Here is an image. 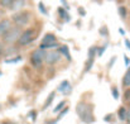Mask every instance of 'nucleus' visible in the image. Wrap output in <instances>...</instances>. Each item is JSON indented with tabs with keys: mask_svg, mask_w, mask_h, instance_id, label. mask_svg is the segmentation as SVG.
I'll list each match as a JSON object with an SVG mask.
<instances>
[{
	"mask_svg": "<svg viewBox=\"0 0 130 124\" xmlns=\"http://www.w3.org/2000/svg\"><path fill=\"white\" fill-rule=\"evenodd\" d=\"M110 118H111V115H106V117H105V120L107 122V120H110Z\"/></svg>",
	"mask_w": 130,
	"mask_h": 124,
	"instance_id": "35",
	"label": "nucleus"
},
{
	"mask_svg": "<svg viewBox=\"0 0 130 124\" xmlns=\"http://www.w3.org/2000/svg\"><path fill=\"white\" fill-rule=\"evenodd\" d=\"M54 96H56V92H51V95L48 96V100L45 101V104L43 105V109H47V106H49V105H51V103L53 101Z\"/></svg>",
	"mask_w": 130,
	"mask_h": 124,
	"instance_id": "13",
	"label": "nucleus"
},
{
	"mask_svg": "<svg viewBox=\"0 0 130 124\" xmlns=\"http://www.w3.org/2000/svg\"><path fill=\"white\" fill-rule=\"evenodd\" d=\"M42 61H43V58H41V57H37V56H34V54L30 56V62H32V65H33L34 67H41Z\"/></svg>",
	"mask_w": 130,
	"mask_h": 124,
	"instance_id": "9",
	"label": "nucleus"
},
{
	"mask_svg": "<svg viewBox=\"0 0 130 124\" xmlns=\"http://www.w3.org/2000/svg\"><path fill=\"white\" fill-rule=\"evenodd\" d=\"M114 61H115V57H112V58H111V62H110V65H109V67H111V65L114 63Z\"/></svg>",
	"mask_w": 130,
	"mask_h": 124,
	"instance_id": "34",
	"label": "nucleus"
},
{
	"mask_svg": "<svg viewBox=\"0 0 130 124\" xmlns=\"http://www.w3.org/2000/svg\"><path fill=\"white\" fill-rule=\"evenodd\" d=\"M129 105H130V99H129Z\"/></svg>",
	"mask_w": 130,
	"mask_h": 124,
	"instance_id": "41",
	"label": "nucleus"
},
{
	"mask_svg": "<svg viewBox=\"0 0 130 124\" xmlns=\"http://www.w3.org/2000/svg\"><path fill=\"white\" fill-rule=\"evenodd\" d=\"M92 63H93V58H88V62L86 63V67H85V72H87V71H90V70H91Z\"/></svg>",
	"mask_w": 130,
	"mask_h": 124,
	"instance_id": "19",
	"label": "nucleus"
},
{
	"mask_svg": "<svg viewBox=\"0 0 130 124\" xmlns=\"http://www.w3.org/2000/svg\"><path fill=\"white\" fill-rule=\"evenodd\" d=\"M59 53H63V54L67 57V60L71 61V56H70V51H68V47H67V46H62V47L59 48Z\"/></svg>",
	"mask_w": 130,
	"mask_h": 124,
	"instance_id": "12",
	"label": "nucleus"
},
{
	"mask_svg": "<svg viewBox=\"0 0 130 124\" xmlns=\"http://www.w3.org/2000/svg\"><path fill=\"white\" fill-rule=\"evenodd\" d=\"M13 1L14 0H0V5L3 8H10V5H11Z\"/></svg>",
	"mask_w": 130,
	"mask_h": 124,
	"instance_id": "17",
	"label": "nucleus"
},
{
	"mask_svg": "<svg viewBox=\"0 0 130 124\" xmlns=\"http://www.w3.org/2000/svg\"><path fill=\"white\" fill-rule=\"evenodd\" d=\"M96 52H97V48L96 47H91L90 51H88V58H93V56H95Z\"/></svg>",
	"mask_w": 130,
	"mask_h": 124,
	"instance_id": "18",
	"label": "nucleus"
},
{
	"mask_svg": "<svg viewBox=\"0 0 130 124\" xmlns=\"http://www.w3.org/2000/svg\"><path fill=\"white\" fill-rule=\"evenodd\" d=\"M53 42H56V37H54V34H52V33H48V34H45L43 38V42L44 44H48V43H53Z\"/></svg>",
	"mask_w": 130,
	"mask_h": 124,
	"instance_id": "11",
	"label": "nucleus"
},
{
	"mask_svg": "<svg viewBox=\"0 0 130 124\" xmlns=\"http://www.w3.org/2000/svg\"><path fill=\"white\" fill-rule=\"evenodd\" d=\"M39 9H41V11H42L43 14H47V10H45V8H44L43 3H39Z\"/></svg>",
	"mask_w": 130,
	"mask_h": 124,
	"instance_id": "26",
	"label": "nucleus"
},
{
	"mask_svg": "<svg viewBox=\"0 0 130 124\" xmlns=\"http://www.w3.org/2000/svg\"><path fill=\"white\" fill-rule=\"evenodd\" d=\"M80 14H81V15H85V11H84V9H80Z\"/></svg>",
	"mask_w": 130,
	"mask_h": 124,
	"instance_id": "37",
	"label": "nucleus"
},
{
	"mask_svg": "<svg viewBox=\"0 0 130 124\" xmlns=\"http://www.w3.org/2000/svg\"><path fill=\"white\" fill-rule=\"evenodd\" d=\"M125 46H126V47L130 49V41H129V39H125Z\"/></svg>",
	"mask_w": 130,
	"mask_h": 124,
	"instance_id": "32",
	"label": "nucleus"
},
{
	"mask_svg": "<svg viewBox=\"0 0 130 124\" xmlns=\"http://www.w3.org/2000/svg\"><path fill=\"white\" fill-rule=\"evenodd\" d=\"M30 115H32L33 120H36V112H30Z\"/></svg>",
	"mask_w": 130,
	"mask_h": 124,
	"instance_id": "33",
	"label": "nucleus"
},
{
	"mask_svg": "<svg viewBox=\"0 0 130 124\" xmlns=\"http://www.w3.org/2000/svg\"><path fill=\"white\" fill-rule=\"evenodd\" d=\"M126 119L130 122V109L129 110H126Z\"/></svg>",
	"mask_w": 130,
	"mask_h": 124,
	"instance_id": "31",
	"label": "nucleus"
},
{
	"mask_svg": "<svg viewBox=\"0 0 130 124\" xmlns=\"http://www.w3.org/2000/svg\"><path fill=\"white\" fill-rule=\"evenodd\" d=\"M58 120H59V119H56V120H53V122H51V123H48V124H56Z\"/></svg>",
	"mask_w": 130,
	"mask_h": 124,
	"instance_id": "38",
	"label": "nucleus"
},
{
	"mask_svg": "<svg viewBox=\"0 0 130 124\" xmlns=\"http://www.w3.org/2000/svg\"><path fill=\"white\" fill-rule=\"evenodd\" d=\"M61 1H62V4L64 5V9H66V10H68V9H70V6H68L67 1H66V0H61Z\"/></svg>",
	"mask_w": 130,
	"mask_h": 124,
	"instance_id": "29",
	"label": "nucleus"
},
{
	"mask_svg": "<svg viewBox=\"0 0 130 124\" xmlns=\"http://www.w3.org/2000/svg\"><path fill=\"white\" fill-rule=\"evenodd\" d=\"M1 56H3V47H1V44H0V58H1Z\"/></svg>",
	"mask_w": 130,
	"mask_h": 124,
	"instance_id": "36",
	"label": "nucleus"
},
{
	"mask_svg": "<svg viewBox=\"0 0 130 124\" xmlns=\"http://www.w3.org/2000/svg\"><path fill=\"white\" fill-rule=\"evenodd\" d=\"M119 118L121 120H126V109L124 106H121L120 110H119Z\"/></svg>",
	"mask_w": 130,
	"mask_h": 124,
	"instance_id": "15",
	"label": "nucleus"
},
{
	"mask_svg": "<svg viewBox=\"0 0 130 124\" xmlns=\"http://www.w3.org/2000/svg\"><path fill=\"white\" fill-rule=\"evenodd\" d=\"M58 91H59V92H63L64 95L70 94V92H71V85H70V82H68L67 80L62 81V84L58 86Z\"/></svg>",
	"mask_w": 130,
	"mask_h": 124,
	"instance_id": "7",
	"label": "nucleus"
},
{
	"mask_svg": "<svg viewBox=\"0 0 130 124\" xmlns=\"http://www.w3.org/2000/svg\"><path fill=\"white\" fill-rule=\"evenodd\" d=\"M105 49H106V44H105L104 47H101V48L99 49V52H97V56H101V54L104 53V51H105Z\"/></svg>",
	"mask_w": 130,
	"mask_h": 124,
	"instance_id": "27",
	"label": "nucleus"
},
{
	"mask_svg": "<svg viewBox=\"0 0 130 124\" xmlns=\"http://www.w3.org/2000/svg\"><path fill=\"white\" fill-rule=\"evenodd\" d=\"M66 113H68V108H64V110L59 113V118H62V117H63V115H64Z\"/></svg>",
	"mask_w": 130,
	"mask_h": 124,
	"instance_id": "28",
	"label": "nucleus"
},
{
	"mask_svg": "<svg viewBox=\"0 0 130 124\" xmlns=\"http://www.w3.org/2000/svg\"><path fill=\"white\" fill-rule=\"evenodd\" d=\"M123 84H124V86H125V87L130 86V68H129V71H128V72L125 74V76H124Z\"/></svg>",
	"mask_w": 130,
	"mask_h": 124,
	"instance_id": "14",
	"label": "nucleus"
},
{
	"mask_svg": "<svg viewBox=\"0 0 130 124\" xmlns=\"http://www.w3.org/2000/svg\"><path fill=\"white\" fill-rule=\"evenodd\" d=\"M34 39H36V31L34 29H28V31H25V32H23L20 34V37L18 38V43L20 46H27Z\"/></svg>",
	"mask_w": 130,
	"mask_h": 124,
	"instance_id": "3",
	"label": "nucleus"
},
{
	"mask_svg": "<svg viewBox=\"0 0 130 124\" xmlns=\"http://www.w3.org/2000/svg\"><path fill=\"white\" fill-rule=\"evenodd\" d=\"M25 4V0H14L13 3H11V5H10V8L9 9H13V10H18V9H20V8H23V5Z\"/></svg>",
	"mask_w": 130,
	"mask_h": 124,
	"instance_id": "8",
	"label": "nucleus"
},
{
	"mask_svg": "<svg viewBox=\"0 0 130 124\" xmlns=\"http://www.w3.org/2000/svg\"><path fill=\"white\" fill-rule=\"evenodd\" d=\"M20 34H22V29H20L19 25H17V27H10L9 31L3 36V41H4V43L11 44V43L18 41V38L20 37Z\"/></svg>",
	"mask_w": 130,
	"mask_h": 124,
	"instance_id": "2",
	"label": "nucleus"
},
{
	"mask_svg": "<svg viewBox=\"0 0 130 124\" xmlns=\"http://www.w3.org/2000/svg\"><path fill=\"white\" fill-rule=\"evenodd\" d=\"M43 60L45 61L47 65H54V63H57V62L61 60V53H59V51H49V52H45Z\"/></svg>",
	"mask_w": 130,
	"mask_h": 124,
	"instance_id": "5",
	"label": "nucleus"
},
{
	"mask_svg": "<svg viewBox=\"0 0 130 124\" xmlns=\"http://www.w3.org/2000/svg\"><path fill=\"white\" fill-rule=\"evenodd\" d=\"M100 33H101L102 36H107V34H109V32H107V28H106V27H102V28L100 29Z\"/></svg>",
	"mask_w": 130,
	"mask_h": 124,
	"instance_id": "24",
	"label": "nucleus"
},
{
	"mask_svg": "<svg viewBox=\"0 0 130 124\" xmlns=\"http://www.w3.org/2000/svg\"><path fill=\"white\" fill-rule=\"evenodd\" d=\"M124 58H125V65H126V66H128V65H130V58H129V57L124 56Z\"/></svg>",
	"mask_w": 130,
	"mask_h": 124,
	"instance_id": "30",
	"label": "nucleus"
},
{
	"mask_svg": "<svg viewBox=\"0 0 130 124\" xmlns=\"http://www.w3.org/2000/svg\"><path fill=\"white\" fill-rule=\"evenodd\" d=\"M32 54H34V56H37V57H41V58H44V54H45V52H44V49H36Z\"/></svg>",
	"mask_w": 130,
	"mask_h": 124,
	"instance_id": "16",
	"label": "nucleus"
},
{
	"mask_svg": "<svg viewBox=\"0 0 130 124\" xmlns=\"http://www.w3.org/2000/svg\"><path fill=\"white\" fill-rule=\"evenodd\" d=\"M0 76H1V71H0Z\"/></svg>",
	"mask_w": 130,
	"mask_h": 124,
	"instance_id": "40",
	"label": "nucleus"
},
{
	"mask_svg": "<svg viewBox=\"0 0 130 124\" xmlns=\"http://www.w3.org/2000/svg\"><path fill=\"white\" fill-rule=\"evenodd\" d=\"M111 92H112V96H114V99H119V91H118V87H111Z\"/></svg>",
	"mask_w": 130,
	"mask_h": 124,
	"instance_id": "20",
	"label": "nucleus"
},
{
	"mask_svg": "<svg viewBox=\"0 0 130 124\" xmlns=\"http://www.w3.org/2000/svg\"><path fill=\"white\" fill-rule=\"evenodd\" d=\"M11 19H13V22H14L17 25L22 27V25H25V24L29 22V14H28L27 11H18V13H15V14L11 17Z\"/></svg>",
	"mask_w": 130,
	"mask_h": 124,
	"instance_id": "4",
	"label": "nucleus"
},
{
	"mask_svg": "<svg viewBox=\"0 0 130 124\" xmlns=\"http://www.w3.org/2000/svg\"><path fill=\"white\" fill-rule=\"evenodd\" d=\"M3 124H9V123H3Z\"/></svg>",
	"mask_w": 130,
	"mask_h": 124,
	"instance_id": "39",
	"label": "nucleus"
},
{
	"mask_svg": "<svg viewBox=\"0 0 130 124\" xmlns=\"http://www.w3.org/2000/svg\"><path fill=\"white\" fill-rule=\"evenodd\" d=\"M64 104H66L64 101H61V103H59V104L56 106V109H53V113H58V112H59V110H61V109L64 106Z\"/></svg>",
	"mask_w": 130,
	"mask_h": 124,
	"instance_id": "21",
	"label": "nucleus"
},
{
	"mask_svg": "<svg viewBox=\"0 0 130 124\" xmlns=\"http://www.w3.org/2000/svg\"><path fill=\"white\" fill-rule=\"evenodd\" d=\"M124 99H125L126 101L130 99V89H128V90L125 91V94H124Z\"/></svg>",
	"mask_w": 130,
	"mask_h": 124,
	"instance_id": "25",
	"label": "nucleus"
},
{
	"mask_svg": "<svg viewBox=\"0 0 130 124\" xmlns=\"http://www.w3.org/2000/svg\"><path fill=\"white\" fill-rule=\"evenodd\" d=\"M76 112L78 117L85 122V123H92L93 122V115H92V109L88 106L86 103H78L76 106Z\"/></svg>",
	"mask_w": 130,
	"mask_h": 124,
	"instance_id": "1",
	"label": "nucleus"
},
{
	"mask_svg": "<svg viewBox=\"0 0 130 124\" xmlns=\"http://www.w3.org/2000/svg\"><path fill=\"white\" fill-rule=\"evenodd\" d=\"M10 27H11V22H10L9 19H3V20H0V37H3V36L9 31Z\"/></svg>",
	"mask_w": 130,
	"mask_h": 124,
	"instance_id": "6",
	"label": "nucleus"
},
{
	"mask_svg": "<svg viewBox=\"0 0 130 124\" xmlns=\"http://www.w3.org/2000/svg\"><path fill=\"white\" fill-rule=\"evenodd\" d=\"M58 14L61 15V18H63V20H66V22H70L71 17L67 14V10H66V9H63V8H58Z\"/></svg>",
	"mask_w": 130,
	"mask_h": 124,
	"instance_id": "10",
	"label": "nucleus"
},
{
	"mask_svg": "<svg viewBox=\"0 0 130 124\" xmlns=\"http://www.w3.org/2000/svg\"><path fill=\"white\" fill-rule=\"evenodd\" d=\"M20 60H22V57L18 56V57H14L13 60H5V62H6V63H14V62H19Z\"/></svg>",
	"mask_w": 130,
	"mask_h": 124,
	"instance_id": "22",
	"label": "nucleus"
},
{
	"mask_svg": "<svg viewBox=\"0 0 130 124\" xmlns=\"http://www.w3.org/2000/svg\"><path fill=\"white\" fill-rule=\"evenodd\" d=\"M119 13H120V15H121V18H126V9H125L124 6H121V8H119Z\"/></svg>",
	"mask_w": 130,
	"mask_h": 124,
	"instance_id": "23",
	"label": "nucleus"
}]
</instances>
